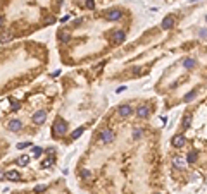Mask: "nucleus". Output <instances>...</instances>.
<instances>
[{"mask_svg": "<svg viewBox=\"0 0 207 194\" xmlns=\"http://www.w3.org/2000/svg\"><path fill=\"white\" fill-rule=\"evenodd\" d=\"M10 40H12V35H10V33H2V35H0V43H7Z\"/></svg>", "mask_w": 207, "mask_h": 194, "instance_id": "nucleus-15", "label": "nucleus"}, {"mask_svg": "<svg viewBox=\"0 0 207 194\" xmlns=\"http://www.w3.org/2000/svg\"><path fill=\"white\" fill-rule=\"evenodd\" d=\"M28 146H30V143H19L18 150H24V148H28Z\"/></svg>", "mask_w": 207, "mask_h": 194, "instance_id": "nucleus-28", "label": "nucleus"}, {"mask_svg": "<svg viewBox=\"0 0 207 194\" xmlns=\"http://www.w3.org/2000/svg\"><path fill=\"white\" fill-rule=\"evenodd\" d=\"M59 40L64 41V43H67V41L71 40V35H69V33H66V31H61V33H59Z\"/></svg>", "mask_w": 207, "mask_h": 194, "instance_id": "nucleus-14", "label": "nucleus"}, {"mask_svg": "<svg viewBox=\"0 0 207 194\" xmlns=\"http://www.w3.org/2000/svg\"><path fill=\"white\" fill-rule=\"evenodd\" d=\"M149 113H150V110H149V107H145V105H141V107L137 110V115L140 117V119H145V117H149Z\"/></svg>", "mask_w": 207, "mask_h": 194, "instance_id": "nucleus-11", "label": "nucleus"}, {"mask_svg": "<svg viewBox=\"0 0 207 194\" xmlns=\"http://www.w3.org/2000/svg\"><path fill=\"white\" fill-rule=\"evenodd\" d=\"M4 26V16H2V14H0V28Z\"/></svg>", "mask_w": 207, "mask_h": 194, "instance_id": "nucleus-29", "label": "nucleus"}, {"mask_svg": "<svg viewBox=\"0 0 207 194\" xmlns=\"http://www.w3.org/2000/svg\"><path fill=\"white\" fill-rule=\"evenodd\" d=\"M195 64H197V60H195V59H186V60L183 62V65H185L186 69H192V67H195Z\"/></svg>", "mask_w": 207, "mask_h": 194, "instance_id": "nucleus-16", "label": "nucleus"}, {"mask_svg": "<svg viewBox=\"0 0 207 194\" xmlns=\"http://www.w3.org/2000/svg\"><path fill=\"white\" fill-rule=\"evenodd\" d=\"M195 96H197V89H193V91H190L188 95L185 96V101H192V100L195 98Z\"/></svg>", "mask_w": 207, "mask_h": 194, "instance_id": "nucleus-18", "label": "nucleus"}, {"mask_svg": "<svg viewBox=\"0 0 207 194\" xmlns=\"http://www.w3.org/2000/svg\"><path fill=\"white\" fill-rule=\"evenodd\" d=\"M200 36H202V40L205 38V29H204V28H202V31H200Z\"/></svg>", "mask_w": 207, "mask_h": 194, "instance_id": "nucleus-30", "label": "nucleus"}, {"mask_svg": "<svg viewBox=\"0 0 207 194\" xmlns=\"http://www.w3.org/2000/svg\"><path fill=\"white\" fill-rule=\"evenodd\" d=\"M5 179H9V181H12V182H18V181H21V173L18 172V170H9V172L5 173Z\"/></svg>", "mask_w": 207, "mask_h": 194, "instance_id": "nucleus-8", "label": "nucleus"}, {"mask_svg": "<svg viewBox=\"0 0 207 194\" xmlns=\"http://www.w3.org/2000/svg\"><path fill=\"white\" fill-rule=\"evenodd\" d=\"M0 177H2V173H0Z\"/></svg>", "mask_w": 207, "mask_h": 194, "instance_id": "nucleus-32", "label": "nucleus"}, {"mask_svg": "<svg viewBox=\"0 0 207 194\" xmlns=\"http://www.w3.org/2000/svg\"><path fill=\"white\" fill-rule=\"evenodd\" d=\"M85 7L86 9H95V0H86L85 2Z\"/></svg>", "mask_w": 207, "mask_h": 194, "instance_id": "nucleus-20", "label": "nucleus"}, {"mask_svg": "<svg viewBox=\"0 0 207 194\" xmlns=\"http://www.w3.org/2000/svg\"><path fill=\"white\" fill-rule=\"evenodd\" d=\"M133 136H135V139H140L141 136H143V131H141V129H137V131H135V134H133Z\"/></svg>", "mask_w": 207, "mask_h": 194, "instance_id": "nucleus-24", "label": "nucleus"}, {"mask_svg": "<svg viewBox=\"0 0 207 194\" xmlns=\"http://www.w3.org/2000/svg\"><path fill=\"white\" fill-rule=\"evenodd\" d=\"M117 113H119L121 117H128V115H131V113H133V108H131V105H128V103L121 105V107L117 108Z\"/></svg>", "mask_w": 207, "mask_h": 194, "instance_id": "nucleus-4", "label": "nucleus"}, {"mask_svg": "<svg viewBox=\"0 0 207 194\" xmlns=\"http://www.w3.org/2000/svg\"><path fill=\"white\" fill-rule=\"evenodd\" d=\"M105 19H107V21H117V19H121V10H119V9L109 10V12L105 14Z\"/></svg>", "mask_w": 207, "mask_h": 194, "instance_id": "nucleus-7", "label": "nucleus"}, {"mask_svg": "<svg viewBox=\"0 0 207 194\" xmlns=\"http://www.w3.org/2000/svg\"><path fill=\"white\" fill-rule=\"evenodd\" d=\"M19 108H21V103H19V101H12V110L14 112H18Z\"/></svg>", "mask_w": 207, "mask_h": 194, "instance_id": "nucleus-25", "label": "nucleus"}, {"mask_svg": "<svg viewBox=\"0 0 207 194\" xmlns=\"http://www.w3.org/2000/svg\"><path fill=\"white\" fill-rule=\"evenodd\" d=\"M19 163H21V165H28V163H30V156H28V155H22L21 158H19Z\"/></svg>", "mask_w": 207, "mask_h": 194, "instance_id": "nucleus-19", "label": "nucleus"}, {"mask_svg": "<svg viewBox=\"0 0 207 194\" xmlns=\"http://www.w3.org/2000/svg\"><path fill=\"white\" fill-rule=\"evenodd\" d=\"M173 165H174V168H185L186 160L181 156H173Z\"/></svg>", "mask_w": 207, "mask_h": 194, "instance_id": "nucleus-9", "label": "nucleus"}, {"mask_svg": "<svg viewBox=\"0 0 207 194\" xmlns=\"http://www.w3.org/2000/svg\"><path fill=\"white\" fill-rule=\"evenodd\" d=\"M45 189H47V185H36V187H35V192H43Z\"/></svg>", "mask_w": 207, "mask_h": 194, "instance_id": "nucleus-26", "label": "nucleus"}, {"mask_svg": "<svg viewBox=\"0 0 207 194\" xmlns=\"http://www.w3.org/2000/svg\"><path fill=\"white\" fill-rule=\"evenodd\" d=\"M83 131H85L83 127H79V129H76L74 132H73V138H74V139H76V138H79V136H81V134H83Z\"/></svg>", "mask_w": 207, "mask_h": 194, "instance_id": "nucleus-22", "label": "nucleus"}, {"mask_svg": "<svg viewBox=\"0 0 207 194\" xmlns=\"http://www.w3.org/2000/svg\"><path fill=\"white\" fill-rule=\"evenodd\" d=\"M190 122H192V117H190V115H186L185 119H183V127H185V129H186V127L190 125Z\"/></svg>", "mask_w": 207, "mask_h": 194, "instance_id": "nucleus-23", "label": "nucleus"}, {"mask_svg": "<svg viewBox=\"0 0 207 194\" xmlns=\"http://www.w3.org/2000/svg\"><path fill=\"white\" fill-rule=\"evenodd\" d=\"M45 119H47V112H45V110H38V112L33 115V122H35V124H43Z\"/></svg>", "mask_w": 207, "mask_h": 194, "instance_id": "nucleus-6", "label": "nucleus"}, {"mask_svg": "<svg viewBox=\"0 0 207 194\" xmlns=\"http://www.w3.org/2000/svg\"><path fill=\"white\" fill-rule=\"evenodd\" d=\"M31 151H33V155H35V158H40V156H42V153H43V150H42L40 146H35V148H33Z\"/></svg>", "mask_w": 207, "mask_h": 194, "instance_id": "nucleus-17", "label": "nucleus"}, {"mask_svg": "<svg viewBox=\"0 0 207 194\" xmlns=\"http://www.w3.org/2000/svg\"><path fill=\"white\" fill-rule=\"evenodd\" d=\"M66 132H67V124H66V122L61 120V119L55 120V124L52 125V136H54V138L59 139V138H62Z\"/></svg>", "mask_w": 207, "mask_h": 194, "instance_id": "nucleus-1", "label": "nucleus"}, {"mask_svg": "<svg viewBox=\"0 0 207 194\" xmlns=\"http://www.w3.org/2000/svg\"><path fill=\"white\" fill-rule=\"evenodd\" d=\"M90 175H92V173H90V170H81V177H83V179H88Z\"/></svg>", "mask_w": 207, "mask_h": 194, "instance_id": "nucleus-27", "label": "nucleus"}, {"mask_svg": "<svg viewBox=\"0 0 207 194\" xmlns=\"http://www.w3.org/2000/svg\"><path fill=\"white\" fill-rule=\"evenodd\" d=\"M42 165H43L45 168H47V167H50V165H54V156H50V158H47V160H45V162H43V163H42Z\"/></svg>", "mask_w": 207, "mask_h": 194, "instance_id": "nucleus-21", "label": "nucleus"}, {"mask_svg": "<svg viewBox=\"0 0 207 194\" xmlns=\"http://www.w3.org/2000/svg\"><path fill=\"white\" fill-rule=\"evenodd\" d=\"M116 138V134L112 132L110 129H104L100 132V143H104V144H109V143H112Z\"/></svg>", "mask_w": 207, "mask_h": 194, "instance_id": "nucleus-2", "label": "nucleus"}, {"mask_svg": "<svg viewBox=\"0 0 207 194\" xmlns=\"http://www.w3.org/2000/svg\"><path fill=\"white\" fill-rule=\"evenodd\" d=\"M124 40H126L124 31H116V33H114V43H123Z\"/></svg>", "mask_w": 207, "mask_h": 194, "instance_id": "nucleus-12", "label": "nucleus"}, {"mask_svg": "<svg viewBox=\"0 0 207 194\" xmlns=\"http://www.w3.org/2000/svg\"><path fill=\"white\" fill-rule=\"evenodd\" d=\"M173 26H174V17H173V16H166V17L162 19V22H161V28H162V29H171Z\"/></svg>", "mask_w": 207, "mask_h": 194, "instance_id": "nucleus-5", "label": "nucleus"}, {"mask_svg": "<svg viewBox=\"0 0 207 194\" xmlns=\"http://www.w3.org/2000/svg\"><path fill=\"white\" fill-rule=\"evenodd\" d=\"M7 127H9V131H12V132H18V131H21L22 124H21V120H10Z\"/></svg>", "mask_w": 207, "mask_h": 194, "instance_id": "nucleus-10", "label": "nucleus"}, {"mask_svg": "<svg viewBox=\"0 0 207 194\" xmlns=\"http://www.w3.org/2000/svg\"><path fill=\"white\" fill-rule=\"evenodd\" d=\"M197 158H198L197 151H190L188 156H186V163H195V162H197Z\"/></svg>", "mask_w": 207, "mask_h": 194, "instance_id": "nucleus-13", "label": "nucleus"}, {"mask_svg": "<svg viewBox=\"0 0 207 194\" xmlns=\"http://www.w3.org/2000/svg\"><path fill=\"white\" fill-rule=\"evenodd\" d=\"M171 143H173V146L174 148H183L185 146V143H186V138L183 136V134H176V136L173 138Z\"/></svg>", "mask_w": 207, "mask_h": 194, "instance_id": "nucleus-3", "label": "nucleus"}, {"mask_svg": "<svg viewBox=\"0 0 207 194\" xmlns=\"http://www.w3.org/2000/svg\"><path fill=\"white\" fill-rule=\"evenodd\" d=\"M157 194H162V192H157Z\"/></svg>", "mask_w": 207, "mask_h": 194, "instance_id": "nucleus-31", "label": "nucleus"}]
</instances>
